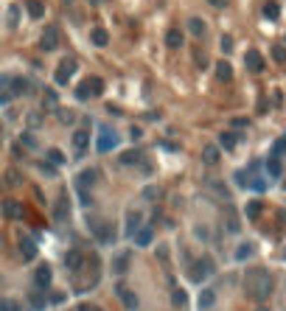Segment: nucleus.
<instances>
[{"label": "nucleus", "instance_id": "1", "mask_svg": "<svg viewBox=\"0 0 286 311\" xmlns=\"http://www.w3.org/2000/svg\"><path fill=\"white\" fill-rule=\"evenodd\" d=\"M247 292L255 297V300H264L272 292V277L267 272H250V280H247Z\"/></svg>", "mask_w": 286, "mask_h": 311}, {"label": "nucleus", "instance_id": "2", "mask_svg": "<svg viewBox=\"0 0 286 311\" xmlns=\"http://www.w3.org/2000/svg\"><path fill=\"white\" fill-rule=\"evenodd\" d=\"M98 152H110V149H115L118 146V135H115L110 126H101V132H98Z\"/></svg>", "mask_w": 286, "mask_h": 311}, {"label": "nucleus", "instance_id": "3", "mask_svg": "<svg viewBox=\"0 0 286 311\" xmlns=\"http://www.w3.org/2000/svg\"><path fill=\"white\" fill-rule=\"evenodd\" d=\"M73 73H76V59H65L59 68H56V76H53V81H56V84H68V78L73 76Z\"/></svg>", "mask_w": 286, "mask_h": 311}, {"label": "nucleus", "instance_id": "4", "mask_svg": "<svg viewBox=\"0 0 286 311\" xmlns=\"http://www.w3.org/2000/svg\"><path fill=\"white\" fill-rule=\"evenodd\" d=\"M191 272H194V275H191L194 280H202V277H208L210 272H213V261H210V258H202V261H197Z\"/></svg>", "mask_w": 286, "mask_h": 311}, {"label": "nucleus", "instance_id": "5", "mask_svg": "<svg viewBox=\"0 0 286 311\" xmlns=\"http://www.w3.org/2000/svg\"><path fill=\"white\" fill-rule=\"evenodd\" d=\"M56 45H59V28L48 26V28H45V34H42V48H45V51H53Z\"/></svg>", "mask_w": 286, "mask_h": 311}, {"label": "nucleus", "instance_id": "6", "mask_svg": "<svg viewBox=\"0 0 286 311\" xmlns=\"http://www.w3.org/2000/svg\"><path fill=\"white\" fill-rule=\"evenodd\" d=\"M34 283L40 286V289H45V286H51V267H37V272H34Z\"/></svg>", "mask_w": 286, "mask_h": 311}, {"label": "nucleus", "instance_id": "7", "mask_svg": "<svg viewBox=\"0 0 286 311\" xmlns=\"http://www.w3.org/2000/svg\"><path fill=\"white\" fill-rule=\"evenodd\" d=\"M87 146H90V132H84V129L73 132V149H76L79 155H82V152H84Z\"/></svg>", "mask_w": 286, "mask_h": 311}, {"label": "nucleus", "instance_id": "8", "mask_svg": "<svg viewBox=\"0 0 286 311\" xmlns=\"http://www.w3.org/2000/svg\"><path fill=\"white\" fill-rule=\"evenodd\" d=\"M247 68H250L252 73H261V70H264V56H261L258 51H247Z\"/></svg>", "mask_w": 286, "mask_h": 311}, {"label": "nucleus", "instance_id": "9", "mask_svg": "<svg viewBox=\"0 0 286 311\" xmlns=\"http://www.w3.org/2000/svg\"><path fill=\"white\" fill-rule=\"evenodd\" d=\"M82 261H84V255H82V252H79V250H70L68 255H65V267H68V269H79V267H82Z\"/></svg>", "mask_w": 286, "mask_h": 311}, {"label": "nucleus", "instance_id": "10", "mask_svg": "<svg viewBox=\"0 0 286 311\" xmlns=\"http://www.w3.org/2000/svg\"><path fill=\"white\" fill-rule=\"evenodd\" d=\"M90 42L98 45V48H104V45L110 42V34H107L104 28H93V34H90Z\"/></svg>", "mask_w": 286, "mask_h": 311}, {"label": "nucleus", "instance_id": "11", "mask_svg": "<svg viewBox=\"0 0 286 311\" xmlns=\"http://www.w3.org/2000/svg\"><path fill=\"white\" fill-rule=\"evenodd\" d=\"M20 252H23V258L26 261H31L37 255V244L31 241V238H23V241H20Z\"/></svg>", "mask_w": 286, "mask_h": 311}, {"label": "nucleus", "instance_id": "12", "mask_svg": "<svg viewBox=\"0 0 286 311\" xmlns=\"http://www.w3.org/2000/svg\"><path fill=\"white\" fill-rule=\"evenodd\" d=\"M87 90H90V95H101L104 93V78H98V76H93V78H87Z\"/></svg>", "mask_w": 286, "mask_h": 311}, {"label": "nucleus", "instance_id": "13", "mask_svg": "<svg viewBox=\"0 0 286 311\" xmlns=\"http://www.w3.org/2000/svg\"><path fill=\"white\" fill-rule=\"evenodd\" d=\"M202 160H205L208 165H216L219 163V149L216 146H205L202 149Z\"/></svg>", "mask_w": 286, "mask_h": 311}, {"label": "nucleus", "instance_id": "14", "mask_svg": "<svg viewBox=\"0 0 286 311\" xmlns=\"http://www.w3.org/2000/svg\"><path fill=\"white\" fill-rule=\"evenodd\" d=\"M28 14H31L34 20H40L45 14V3L42 0H28Z\"/></svg>", "mask_w": 286, "mask_h": 311}, {"label": "nucleus", "instance_id": "15", "mask_svg": "<svg viewBox=\"0 0 286 311\" xmlns=\"http://www.w3.org/2000/svg\"><path fill=\"white\" fill-rule=\"evenodd\" d=\"M126 267H129V255H126V252H121V255L115 258V264H113V272H115V275H123V272H126Z\"/></svg>", "mask_w": 286, "mask_h": 311}, {"label": "nucleus", "instance_id": "16", "mask_svg": "<svg viewBox=\"0 0 286 311\" xmlns=\"http://www.w3.org/2000/svg\"><path fill=\"white\" fill-rule=\"evenodd\" d=\"M216 78H219V81H230V78H233V70H230L227 62H219V65H216Z\"/></svg>", "mask_w": 286, "mask_h": 311}, {"label": "nucleus", "instance_id": "17", "mask_svg": "<svg viewBox=\"0 0 286 311\" xmlns=\"http://www.w3.org/2000/svg\"><path fill=\"white\" fill-rule=\"evenodd\" d=\"M165 45H168V48H180L182 45V34L177 31V28H171V31L165 34Z\"/></svg>", "mask_w": 286, "mask_h": 311}, {"label": "nucleus", "instance_id": "18", "mask_svg": "<svg viewBox=\"0 0 286 311\" xmlns=\"http://www.w3.org/2000/svg\"><path fill=\"white\" fill-rule=\"evenodd\" d=\"M0 311H23V306H20V300H14V297H3V300H0Z\"/></svg>", "mask_w": 286, "mask_h": 311}, {"label": "nucleus", "instance_id": "19", "mask_svg": "<svg viewBox=\"0 0 286 311\" xmlns=\"http://www.w3.org/2000/svg\"><path fill=\"white\" fill-rule=\"evenodd\" d=\"M11 93H14V95L28 93V81H26V78H11Z\"/></svg>", "mask_w": 286, "mask_h": 311}, {"label": "nucleus", "instance_id": "20", "mask_svg": "<svg viewBox=\"0 0 286 311\" xmlns=\"http://www.w3.org/2000/svg\"><path fill=\"white\" fill-rule=\"evenodd\" d=\"M278 11H281V6H278L275 0H269L267 6H264V17H267V20H275V17H278Z\"/></svg>", "mask_w": 286, "mask_h": 311}, {"label": "nucleus", "instance_id": "21", "mask_svg": "<svg viewBox=\"0 0 286 311\" xmlns=\"http://www.w3.org/2000/svg\"><path fill=\"white\" fill-rule=\"evenodd\" d=\"M118 294L123 297V306H129V309L135 306V303H138V297H135V294H132L129 289H123V286H118Z\"/></svg>", "mask_w": 286, "mask_h": 311}, {"label": "nucleus", "instance_id": "22", "mask_svg": "<svg viewBox=\"0 0 286 311\" xmlns=\"http://www.w3.org/2000/svg\"><path fill=\"white\" fill-rule=\"evenodd\" d=\"M149 241H152V230H149V227H143V230L135 235V244H138V247H146Z\"/></svg>", "mask_w": 286, "mask_h": 311}, {"label": "nucleus", "instance_id": "23", "mask_svg": "<svg viewBox=\"0 0 286 311\" xmlns=\"http://www.w3.org/2000/svg\"><path fill=\"white\" fill-rule=\"evenodd\" d=\"M188 28H191V34H197V37H202L205 34V23H202V20H188Z\"/></svg>", "mask_w": 286, "mask_h": 311}, {"label": "nucleus", "instance_id": "24", "mask_svg": "<svg viewBox=\"0 0 286 311\" xmlns=\"http://www.w3.org/2000/svg\"><path fill=\"white\" fill-rule=\"evenodd\" d=\"M267 171H269V177H281V163H278V157H269L267 160Z\"/></svg>", "mask_w": 286, "mask_h": 311}, {"label": "nucleus", "instance_id": "25", "mask_svg": "<svg viewBox=\"0 0 286 311\" xmlns=\"http://www.w3.org/2000/svg\"><path fill=\"white\" fill-rule=\"evenodd\" d=\"M3 210H6V216H9V219H17L20 216V205H17V202H6Z\"/></svg>", "mask_w": 286, "mask_h": 311}, {"label": "nucleus", "instance_id": "26", "mask_svg": "<svg viewBox=\"0 0 286 311\" xmlns=\"http://www.w3.org/2000/svg\"><path fill=\"white\" fill-rule=\"evenodd\" d=\"M140 160V152L135 149V152H123L121 155V163H126V165H132V163H138Z\"/></svg>", "mask_w": 286, "mask_h": 311}, {"label": "nucleus", "instance_id": "27", "mask_svg": "<svg viewBox=\"0 0 286 311\" xmlns=\"http://www.w3.org/2000/svg\"><path fill=\"white\" fill-rule=\"evenodd\" d=\"M236 140H239V138H236L233 132H225V135L219 138V143H222L225 149H233V146H236Z\"/></svg>", "mask_w": 286, "mask_h": 311}, {"label": "nucleus", "instance_id": "28", "mask_svg": "<svg viewBox=\"0 0 286 311\" xmlns=\"http://www.w3.org/2000/svg\"><path fill=\"white\" fill-rule=\"evenodd\" d=\"M261 207H264L261 202H247V216H250V219H258L261 216Z\"/></svg>", "mask_w": 286, "mask_h": 311}, {"label": "nucleus", "instance_id": "29", "mask_svg": "<svg viewBox=\"0 0 286 311\" xmlns=\"http://www.w3.org/2000/svg\"><path fill=\"white\" fill-rule=\"evenodd\" d=\"M272 56H275L278 65H284V62H286V48H284V45H275V48H272Z\"/></svg>", "mask_w": 286, "mask_h": 311}, {"label": "nucleus", "instance_id": "30", "mask_svg": "<svg viewBox=\"0 0 286 311\" xmlns=\"http://www.w3.org/2000/svg\"><path fill=\"white\" fill-rule=\"evenodd\" d=\"M48 160H51L53 165H62V163H65V157H62V152H56V149H48Z\"/></svg>", "mask_w": 286, "mask_h": 311}, {"label": "nucleus", "instance_id": "31", "mask_svg": "<svg viewBox=\"0 0 286 311\" xmlns=\"http://www.w3.org/2000/svg\"><path fill=\"white\" fill-rule=\"evenodd\" d=\"M140 225V213H129V219H126V227H129V233H135Z\"/></svg>", "mask_w": 286, "mask_h": 311}, {"label": "nucleus", "instance_id": "32", "mask_svg": "<svg viewBox=\"0 0 286 311\" xmlns=\"http://www.w3.org/2000/svg\"><path fill=\"white\" fill-rule=\"evenodd\" d=\"M250 255H252V247H250V244H242V247H239V252H236V258H239V261L250 258Z\"/></svg>", "mask_w": 286, "mask_h": 311}, {"label": "nucleus", "instance_id": "33", "mask_svg": "<svg viewBox=\"0 0 286 311\" xmlns=\"http://www.w3.org/2000/svg\"><path fill=\"white\" fill-rule=\"evenodd\" d=\"M284 152H286V135H284V138H281V140L275 143V149H272V157H281Z\"/></svg>", "mask_w": 286, "mask_h": 311}, {"label": "nucleus", "instance_id": "34", "mask_svg": "<svg viewBox=\"0 0 286 311\" xmlns=\"http://www.w3.org/2000/svg\"><path fill=\"white\" fill-rule=\"evenodd\" d=\"M213 300H216V294L213 292H202V297H200V303L208 309V306H213Z\"/></svg>", "mask_w": 286, "mask_h": 311}, {"label": "nucleus", "instance_id": "35", "mask_svg": "<svg viewBox=\"0 0 286 311\" xmlns=\"http://www.w3.org/2000/svg\"><path fill=\"white\" fill-rule=\"evenodd\" d=\"M95 177H98V174H95V171H87V174H82V177H79V182L84 185V182H93Z\"/></svg>", "mask_w": 286, "mask_h": 311}, {"label": "nucleus", "instance_id": "36", "mask_svg": "<svg viewBox=\"0 0 286 311\" xmlns=\"http://www.w3.org/2000/svg\"><path fill=\"white\" fill-rule=\"evenodd\" d=\"M222 51H233V39H230V37H222Z\"/></svg>", "mask_w": 286, "mask_h": 311}, {"label": "nucleus", "instance_id": "37", "mask_svg": "<svg viewBox=\"0 0 286 311\" xmlns=\"http://www.w3.org/2000/svg\"><path fill=\"white\" fill-rule=\"evenodd\" d=\"M174 306H185V292H174Z\"/></svg>", "mask_w": 286, "mask_h": 311}, {"label": "nucleus", "instance_id": "38", "mask_svg": "<svg viewBox=\"0 0 286 311\" xmlns=\"http://www.w3.org/2000/svg\"><path fill=\"white\" fill-rule=\"evenodd\" d=\"M56 219H65V196H62L59 205H56Z\"/></svg>", "mask_w": 286, "mask_h": 311}, {"label": "nucleus", "instance_id": "39", "mask_svg": "<svg viewBox=\"0 0 286 311\" xmlns=\"http://www.w3.org/2000/svg\"><path fill=\"white\" fill-rule=\"evenodd\" d=\"M31 306H34V309H42V306H45V300L40 297V294H34V297H31Z\"/></svg>", "mask_w": 286, "mask_h": 311}, {"label": "nucleus", "instance_id": "40", "mask_svg": "<svg viewBox=\"0 0 286 311\" xmlns=\"http://www.w3.org/2000/svg\"><path fill=\"white\" fill-rule=\"evenodd\" d=\"M227 227H230V233H236V230H239V222H236V216H227Z\"/></svg>", "mask_w": 286, "mask_h": 311}, {"label": "nucleus", "instance_id": "41", "mask_svg": "<svg viewBox=\"0 0 286 311\" xmlns=\"http://www.w3.org/2000/svg\"><path fill=\"white\" fill-rule=\"evenodd\" d=\"M82 311H101V309H98V306H90V303H84V306H82Z\"/></svg>", "mask_w": 286, "mask_h": 311}, {"label": "nucleus", "instance_id": "42", "mask_svg": "<svg viewBox=\"0 0 286 311\" xmlns=\"http://www.w3.org/2000/svg\"><path fill=\"white\" fill-rule=\"evenodd\" d=\"M210 3H216V6H225L227 0H210Z\"/></svg>", "mask_w": 286, "mask_h": 311}, {"label": "nucleus", "instance_id": "43", "mask_svg": "<svg viewBox=\"0 0 286 311\" xmlns=\"http://www.w3.org/2000/svg\"><path fill=\"white\" fill-rule=\"evenodd\" d=\"M90 3H93V6H98V3H101V0H90Z\"/></svg>", "mask_w": 286, "mask_h": 311}, {"label": "nucleus", "instance_id": "44", "mask_svg": "<svg viewBox=\"0 0 286 311\" xmlns=\"http://www.w3.org/2000/svg\"><path fill=\"white\" fill-rule=\"evenodd\" d=\"M255 311H267V309H255Z\"/></svg>", "mask_w": 286, "mask_h": 311}, {"label": "nucleus", "instance_id": "45", "mask_svg": "<svg viewBox=\"0 0 286 311\" xmlns=\"http://www.w3.org/2000/svg\"><path fill=\"white\" fill-rule=\"evenodd\" d=\"M65 3H70V0H65Z\"/></svg>", "mask_w": 286, "mask_h": 311}]
</instances>
